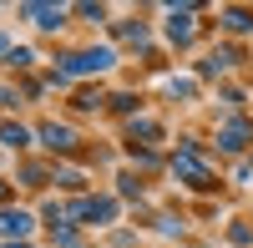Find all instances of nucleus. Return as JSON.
Segmentation results:
<instances>
[{"label": "nucleus", "instance_id": "f257e3e1", "mask_svg": "<svg viewBox=\"0 0 253 248\" xmlns=\"http://www.w3.org/2000/svg\"><path fill=\"white\" fill-rule=\"evenodd\" d=\"M112 51L107 46H96V51H76V56H66V66L56 71V81H71V76H86V71H107L112 66Z\"/></svg>", "mask_w": 253, "mask_h": 248}, {"label": "nucleus", "instance_id": "f03ea898", "mask_svg": "<svg viewBox=\"0 0 253 248\" xmlns=\"http://www.w3.org/2000/svg\"><path fill=\"white\" fill-rule=\"evenodd\" d=\"M66 218H86V223H112V218H117V203H112V198H76L71 208H66Z\"/></svg>", "mask_w": 253, "mask_h": 248}, {"label": "nucleus", "instance_id": "7ed1b4c3", "mask_svg": "<svg viewBox=\"0 0 253 248\" xmlns=\"http://www.w3.org/2000/svg\"><path fill=\"white\" fill-rule=\"evenodd\" d=\"M172 167H177V177H187V182H193V188H213V177H208V167L198 162V152H193V147H182Z\"/></svg>", "mask_w": 253, "mask_h": 248}, {"label": "nucleus", "instance_id": "20e7f679", "mask_svg": "<svg viewBox=\"0 0 253 248\" xmlns=\"http://www.w3.org/2000/svg\"><path fill=\"white\" fill-rule=\"evenodd\" d=\"M0 233L15 238V243H26V233H31V213H20V208L10 213V208H5V213H0Z\"/></svg>", "mask_w": 253, "mask_h": 248}, {"label": "nucleus", "instance_id": "39448f33", "mask_svg": "<svg viewBox=\"0 0 253 248\" xmlns=\"http://www.w3.org/2000/svg\"><path fill=\"white\" fill-rule=\"evenodd\" d=\"M248 137H253V127H248V122H228V127L218 132V147H223V152H238Z\"/></svg>", "mask_w": 253, "mask_h": 248}, {"label": "nucleus", "instance_id": "423d86ee", "mask_svg": "<svg viewBox=\"0 0 253 248\" xmlns=\"http://www.w3.org/2000/svg\"><path fill=\"white\" fill-rule=\"evenodd\" d=\"M41 142H46L51 152H66V147H76L71 127H56V122H46V127H41Z\"/></svg>", "mask_w": 253, "mask_h": 248}, {"label": "nucleus", "instance_id": "0eeeda50", "mask_svg": "<svg viewBox=\"0 0 253 248\" xmlns=\"http://www.w3.org/2000/svg\"><path fill=\"white\" fill-rule=\"evenodd\" d=\"M26 15L36 20V26H46V31H56L61 20H66V10H61V5H26Z\"/></svg>", "mask_w": 253, "mask_h": 248}, {"label": "nucleus", "instance_id": "6e6552de", "mask_svg": "<svg viewBox=\"0 0 253 248\" xmlns=\"http://www.w3.org/2000/svg\"><path fill=\"white\" fill-rule=\"evenodd\" d=\"M167 31H172V41H193V10H172Z\"/></svg>", "mask_w": 253, "mask_h": 248}, {"label": "nucleus", "instance_id": "1a4fd4ad", "mask_svg": "<svg viewBox=\"0 0 253 248\" xmlns=\"http://www.w3.org/2000/svg\"><path fill=\"white\" fill-rule=\"evenodd\" d=\"M0 142H5V147H26V127H15V122H0Z\"/></svg>", "mask_w": 253, "mask_h": 248}, {"label": "nucleus", "instance_id": "9d476101", "mask_svg": "<svg viewBox=\"0 0 253 248\" xmlns=\"http://www.w3.org/2000/svg\"><path fill=\"white\" fill-rule=\"evenodd\" d=\"M137 137L147 142V147H152V142H157L162 132H157V122H132V142H137Z\"/></svg>", "mask_w": 253, "mask_h": 248}, {"label": "nucleus", "instance_id": "9b49d317", "mask_svg": "<svg viewBox=\"0 0 253 248\" xmlns=\"http://www.w3.org/2000/svg\"><path fill=\"white\" fill-rule=\"evenodd\" d=\"M223 20H228L233 31H248V26H253V10H223Z\"/></svg>", "mask_w": 253, "mask_h": 248}, {"label": "nucleus", "instance_id": "f8f14e48", "mask_svg": "<svg viewBox=\"0 0 253 248\" xmlns=\"http://www.w3.org/2000/svg\"><path fill=\"white\" fill-rule=\"evenodd\" d=\"M228 238H233V243H253V228H248V223H233V228H228Z\"/></svg>", "mask_w": 253, "mask_h": 248}, {"label": "nucleus", "instance_id": "ddd939ff", "mask_svg": "<svg viewBox=\"0 0 253 248\" xmlns=\"http://www.w3.org/2000/svg\"><path fill=\"white\" fill-rule=\"evenodd\" d=\"M0 56H10V46H5V41H0Z\"/></svg>", "mask_w": 253, "mask_h": 248}, {"label": "nucleus", "instance_id": "4468645a", "mask_svg": "<svg viewBox=\"0 0 253 248\" xmlns=\"http://www.w3.org/2000/svg\"><path fill=\"white\" fill-rule=\"evenodd\" d=\"M0 198H5V182H0Z\"/></svg>", "mask_w": 253, "mask_h": 248}]
</instances>
